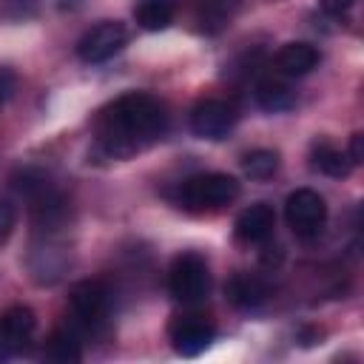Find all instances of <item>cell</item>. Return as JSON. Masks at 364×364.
Returning <instances> with one entry per match:
<instances>
[{
  "label": "cell",
  "instance_id": "obj_1",
  "mask_svg": "<svg viewBox=\"0 0 364 364\" xmlns=\"http://www.w3.org/2000/svg\"><path fill=\"white\" fill-rule=\"evenodd\" d=\"M168 134L165 105L145 91L108 102L94 119V151L105 159H131Z\"/></svg>",
  "mask_w": 364,
  "mask_h": 364
},
{
  "label": "cell",
  "instance_id": "obj_2",
  "mask_svg": "<svg viewBox=\"0 0 364 364\" xmlns=\"http://www.w3.org/2000/svg\"><path fill=\"white\" fill-rule=\"evenodd\" d=\"M239 193H242L239 179H233L230 173L210 171V173L188 176L179 185V205L185 210H219L233 199H239Z\"/></svg>",
  "mask_w": 364,
  "mask_h": 364
},
{
  "label": "cell",
  "instance_id": "obj_3",
  "mask_svg": "<svg viewBox=\"0 0 364 364\" xmlns=\"http://www.w3.org/2000/svg\"><path fill=\"white\" fill-rule=\"evenodd\" d=\"M210 290V270L202 253L185 250L168 267V293L179 304H199Z\"/></svg>",
  "mask_w": 364,
  "mask_h": 364
},
{
  "label": "cell",
  "instance_id": "obj_4",
  "mask_svg": "<svg viewBox=\"0 0 364 364\" xmlns=\"http://www.w3.org/2000/svg\"><path fill=\"white\" fill-rule=\"evenodd\" d=\"M111 310V290L102 279H82L68 290V316L77 330H97Z\"/></svg>",
  "mask_w": 364,
  "mask_h": 364
},
{
  "label": "cell",
  "instance_id": "obj_5",
  "mask_svg": "<svg viewBox=\"0 0 364 364\" xmlns=\"http://www.w3.org/2000/svg\"><path fill=\"white\" fill-rule=\"evenodd\" d=\"M284 219L293 236L299 239H316L327 225V202L313 188H299L284 202Z\"/></svg>",
  "mask_w": 364,
  "mask_h": 364
},
{
  "label": "cell",
  "instance_id": "obj_6",
  "mask_svg": "<svg viewBox=\"0 0 364 364\" xmlns=\"http://www.w3.org/2000/svg\"><path fill=\"white\" fill-rule=\"evenodd\" d=\"M128 43V28L119 20H100L77 40V57L82 63H105L119 54Z\"/></svg>",
  "mask_w": 364,
  "mask_h": 364
},
{
  "label": "cell",
  "instance_id": "obj_7",
  "mask_svg": "<svg viewBox=\"0 0 364 364\" xmlns=\"http://www.w3.org/2000/svg\"><path fill=\"white\" fill-rule=\"evenodd\" d=\"M37 318L34 310L26 304H14L6 313H0V364L11 361L14 355H23L34 338Z\"/></svg>",
  "mask_w": 364,
  "mask_h": 364
},
{
  "label": "cell",
  "instance_id": "obj_8",
  "mask_svg": "<svg viewBox=\"0 0 364 364\" xmlns=\"http://www.w3.org/2000/svg\"><path fill=\"white\" fill-rule=\"evenodd\" d=\"M168 336H171V344L179 355L185 358H193V355H202L213 338H216V327L208 316L202 313H185V316H176L168 327Z\"/></svg>",
  "mask_w": 364,
  "mask_h": 364
},
{
  "label": "cell",
  "instance_id": "obj_9",
  "mask_svg": "<svg viewBox=\"0 0 364 364\" xmlns=\"http://www.w3.org/2000/svg\"><path fill=\"white\" fill-rule=\"evenodd\" d=\"M236 108L228 102V100H216V97H208V100H199L193 108H191V131L199 136V139H210V142H219L225 139L233 125H236Z\"/></svg>",
  "mask_w": 364,
  "mask_h": 364
},
{
  "label": "cell",
  "instance_id": "obj_10",
  "mask_svg": "<svg viewBox=\"0 0 364 364\" xmlns=\"http://www.w3.org/2000/svg\"><path fill=\"white\" fill-rule=\"evenodd\" d=\"M273 228H276V213L267 202H256L250 208H245L239 216H236V225H233V233L242 245H262L273 236Z\"/></svg>",
  "mask_w": 364,
  "mask_h": 364
},
{
  "label": "cell",
  "instance_id": "obj_11",
  "mask_svg": "<svg viewBox=\"0 0 364 364\" xmlns=\"http://www.w3.org/2000/svg\"><path fill=\"white\" fill-rule=\"evenodd\" d=\"M267 284L259 279V276H250V273H236L228 279L225 284V296L230 304L242 307V310H253L259 304L267 301Z\"/></svg>",
  "mask_w": 364,
  "mask_h": 364
},
{
  "label": "cell",
  "instance_id": "obj_12",
  "mask_svg": "<svg viewBox=\"0 0 364 364\" xmlns=\"http://www.w3.org/2000/svg\"><path fill=\"white\" fill-rule=\"evenodd\" d=\"M43 358L51 364H77L82 358V341L77 327H60L48 336L43 347Z\"/></svg>",
  "mask_w": 364,
  "mask_h": 364
},
{
  "label": "cell",
  "instance_id": "obj_13",
  "mask_svg": "<svg viewBox=\"0 0 364 364\" xmlns=\"http://www.w3.org/2000/svg\"><path fill=\"white\" fill-rule=\"evenodd\" d=\"M316 63H318L316 46L301 43V40L284 43V46L276 51V65H279V71H284L287 77H304L307 71L316 68Z\"/></svg>",
  "mask_w": 364,
  "mask_h": 364
},
{
  "label": "cell",
  "instance_id": "obj_14",
  "mask_svg": "<svg viewBox=\"0 0 364 364\" xmlns=\"http://www.w3.org/2000/svg\"><path fill=\"white\" fill-rule=\"evenodd\" d=\"M253 97H256L259 108L267 114H282V111H290L296 105V91L284 80H276V77L259 80Z\"/></svg>",
  "mask_w": 364,
  "mask_h": 364
},
{
  "label": "cell",
  "instance_id": "obj_15",
  "mask_svg": "<svg viewBox=\"0 0 364 364\" xmlns=\"http://www.w3.org/2000/svg\"><path fill=\"white\" fill-rule=\"evenodd\" d=\"M310 165H313L316 171L333 176V179H344V176L353 171L350 156H347L341 148H336V145H330V142H324V139L313 142V148H310Z\"/></svg>",
  "mask_w": 364,
  "mask_h": 364
},
{
  "label": "cell",
  "instance_id": "obj_16",
  "mask_svg": "<svg viewBox=\"0 0 364 364\" xmlns=\"http://www.w3.org/2000/svg\"><path fill=\"white\" fill-rule=\"evenodd\" d=\"M176 14V0H136L134 6V20L145 31H162L173 23Z\"/></svg>",
  "mask_w": 364,
  "mask_h": 364
},
{
  "label": "cell",
  "instance_id": "obj_17",
  "mask_svg": "<svg viewBox=\"0 0 364 364\" xmlns=\"http://www.w3.org/2000/svg\"><path fill=\"white\" fill-rule=\"evenodd\" d=\"M242 168H245V173H247L250 179L264 182V179H270V176L279 171V154L270 151V148H256V151L245 154Z\"/></svg>",
  "mask_w": 364,
  "mask_h": 364
},
{
  "label": "cell",
  "instance_id": "obj_18",
  "mask_svg": "<svg viewBox=\"0 0 364 364\" xmlns=\"http://www.w3.org/2000/svg\"><path fill=\"white\" fill-rule=\"evenodd\" d=\"M14 225H17V210L11 202L0 199V247L9 242V236L14 233Z\"/></svg>",
  "mask_w": 364,
  "mask_h": 364
},
{
  "label": "cell",
  "instance_id": "obj_19",
  "mask_svg": "<svg viewBox=\"0 0 364 364\" xmlns=\"http://www.w3.org/2000/svg\"><path fill=\"white\" fill-rule=\"evenodd\" d=\"M14 85H17V77H14V71L11 68H6V65H0V108L11 100V94H14Z\"/></svg>",
  "mask_w": 364,
  "mask_h": 364
},
{
  "label": "cell",
  "instance_id": "obj_20",
  "mask_svg": "<svg viewBox=\"0 0 364 364\" xmlns=\"http://www.w3.org/2000/svg\"><path fill=\"white\" fill-rule=\"evenodd\" d=\"M350 162L353 165H358L361 159H364V134H353V139H350Z\"/></svg>",
  "mask_w": 364,
  "mask_h": 364
},
{
  "label": "cell",
  "instance_id": "obj_21",
  "mask_svg": "<svg viewBox=\"0 0 364 364\" xmlns=\"http://www.w3.org/2000/svg\"><path fill=\"white\" fill-rule=\"evenodd\" d=\"M353 3H355V0H321L324 11H330V14H341V11H347Z\"/></svg>",
  "mask_w": 364,
  "mask_h": 364
}]
</instances>
